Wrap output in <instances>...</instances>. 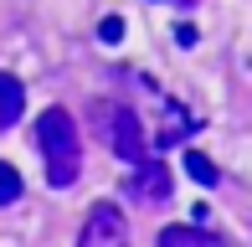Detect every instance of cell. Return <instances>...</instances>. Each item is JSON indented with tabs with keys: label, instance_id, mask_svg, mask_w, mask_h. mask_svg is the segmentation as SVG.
Here are the masks:
<instances>
[{
	"label": "cell",
	"instance_id": "cell-1",
	"mask_svg": "<svg viewBox=\"0 0 252 247\" xmlns=\"http://www.w3.org/2000/svg\"><path fill=\"white\" fill-rule=\"evenodd\" d=\"M36 144H41V160H47V185H57V190L77 185V175H83V134H77L67 108H47L36 119Z\"/></svg>",
	"mask_w": 252,
	"mask_h": 247
},
{
	"label": "cell",
	"instance_id": "cell-2",
	"mask_svg": "<svg viewBox=\"0 0 252 247\" xmlns=\"http://www.w3.org/2000/svg\"><path fill=\"white\" fill-rule=\"evenodd\" d=\"M93 129H98V139L108 144L119 160H129V165L150 154V139H144V129H139V114L124 108V103H93Z\"/></svg>",
	"mask_w": 252,
	"mask_h": 247
},
{
	"label": "cell",
	"instance_id": "cell-3",
	"mask_svg": "<svg viewBox=\"0 0 252 247\" xmlns=\"http://www.w3.org/2000/svg\"><path fill=\"white\" fill-rule=\"evenodd\" d=\"M170 190H175V175H170L165 160H134V175L124 181V196L134 201V206H159V201H170Z\"/></svg>",
	"mask_w": 252,
	"mask_h": 247
},
{
	"label": "cell",
	"instance_id": "cell-4",
	"mask_svg": "<svg viewBox=\"0 0 252 247\" xmlns=\"http://www.w3.org/2000/svg\"><path fill=\"white\" fill-rule=\"evenodd\" d=\"M124 237H129L124 206H113V201H98L93 216H88V227H83V247H119Z\"/></svg>",
	"mask_w": 252,
	"mask_h": 247
},
{
	"label": "cell",
	"instance_id": "cell-5",
	"mask_svg": "<svg viewBox=\"0 0 252 247\" xmlns=\"http://www.w3.org/2000/svg\"><path fill=\"white\" fill-rule=\"evenodd\" d=\"M21 108H26V83L0 72V129H10V124L21 119Z\"/></svg>",
	"mask_w": 252,
	"mask_h": 247
},
{
	"label": "cell",
	"instance_id": "cell-6",
	"mask_svg": "<svg viewBox=\"0 0 252 247\" xmlns=\"http://www.w3.org/2000/svg\"><path fill=\"white\" fill-rule=\"evenodd\" d=\"M180 242H190V247H216V237L206 227H165L159 232V247H180Z\"/></svg>",
	"mask_w": 252,
	"mask_h": 247
},
{
	"label": "cell",
	"instance_id": "cell-7",
	"mask_svg": "<svg viewBox=\"0 0 252 247\" xmlns=\"http://www.w3.org/2000/svg\"><path fill=\"white\" fill-rule=\"evenodd\" d=\"M186 170H190V181H201V185H216V181H221V170H216V165L206 160L201 150H190V154H186Z\"/></svg>",
	"mask_w": 252,
	"mask_h": 247
},
{
	"label": "cell",
	"instance_id": "cell-8",
	"mask_svg": "<svg viewBox=\"0 0 252 247\" xmlns=\"http://www.w3.org/2000/svg\"><path fill=\"white\" fill-rule=\"evenodd\" d=\"M10 201H21V175H16V165L0 160V206H10Z\"/></svg>",
	"mask_w": 252,
	"mask_h": 247
},
{
	"label": "cell",
	"instance_id": "cell-9",
	"mask_svg": "<svg viewBox=\"0 0 252 247\" xmlns=\"http://www.w3.org/2000/svg\"><path fill=\"white\" fill-rule=\"evenodd\" d=\"M98 36H103V41L113 47V41L124 36V21H119V16H103V21H98Z\"/></svg>",
	"mask_w": 252,
	"mask_h": 247
}]
</instances>
